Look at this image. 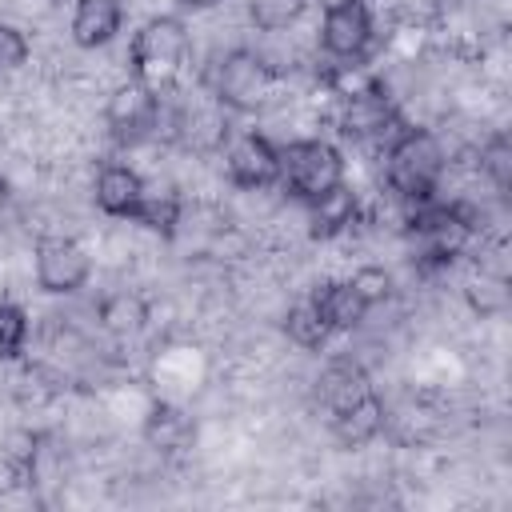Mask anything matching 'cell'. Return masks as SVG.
<instances>
[{"label": "cell", "mask_w": 512, "mask_h": 512, "mask_svg": "<svg viewBox=\"0 0 512 512\" xmlns=\"http://www.w3.org/2000/svg\"><path fill=\"white\" fill-rule=\"evenodd\" d=\"M408 240L416 244L420 268H448L456 256L468 252L472 236L480 232V212L468 200H428L408 212Z\"/></svg>", "instance_id": "6da1fadb"}, {"label": "cell", "mask_w": 512, "mask_h": 512, "mask_svg": "<svg viewBox=\"0 0 512 512\" xmlns=\"http://www.w3.org/2000/svg\"><path fill=\"white\" fill-rule=\"evenodd\" d=\"M444 164V144L432 128H400L384 152V180L408 208H416L436 200Z\"/></svg>", "instance_id": "7a4b0ae2"}, {"label": "cell", "mask_w": 512, "mask_h": 512, "mask_svg": "<svg viewBox=\"0 0 512 512\" xmlns=\"http://www.w3.org/2000/svg\"><path fill=\"white\" fill-rule=\"evenodd\" d=\"M188 56V24L180 16H152L136 28L128 44V68L156 92H168Z\"/></svg>", "instance_id": "3957f363"}, {"label": "cell", "mask_w": 512, "mask_h": 512, "mask_svg": "<svg viewBox=\"0 0 512 512\" xmlns=\"http://www.w3.org/2000/svg\"><path fill=\"white\" fill-rule=\"evenodd\" d=\"M276 80H280V72L268 56H260L256 48H232L220 56V64L212 72V96L224 112L252 116L268 104Z\"/></svg>", "instance_id": "277c9868"}, {"label": "cell", "mask_w": 512, "mask_h": 512, "mask_svg": "<svg viewBox=\"0 0 512 512\" xmlns=\"http://www.w3.org/2000/svg\"><path fill=\"white\" fill-rule=\"evenodd\" d=\"M344 180V156L328 140H292L280 148V188L308 204Z\"/></svg>", "instance_id": "5b68a950"}, {"label": "cell", "mask_w": 512, "mask_h": 512, "mask_svg": "<svg viewBox=\"0 0 512 512\" xmlns=\"http://www.w3.org/2000/svg\"><path fill=\"white\" fill-rule=\"evenodd\" d=\"M160 116H164V92L148 88L136 76H128L124 84H116L112 96H108V104H104L108 136L120 148H136V144L152 140L160 132Z\"/></svg>", "instance_id": "8992f818"}, {"label": "cell", "mask_w": 512, "mask_h": 512, "mask_svg": "<svg viewBox=\"0 0 512 512\" xmlns=\"http://www.w3.org/2000/svg\"><path fill=\"white\" fill-rule=\"evenodd\" d=\"M372 36H376V24H372L368 0H332L320 16V48L336 64L364 60L372 48Z\"/></svg>", "instance_id": "52a82bcc"}, {"label": "cell", "mask_w": 512, "mask_h": 512, "mask_svg": "<svg viewBox=\"0 0 512 512\" xmlns=\"http://www.w3.org/2000/svg\"><path fill=\"white\" fill-rule=\"evenodd\" d=\"M396 120H400L396 100H392V92H388V84H384L380 76H368L364 84H356L352 92L340 96V116H336V124H340V132H344L348 140L384 136V132L396 128Z\"/></svg>", "instance_id": "ba28073f"}, {"label": "cell", "mask_w": 512, "mask_h": 512, "mask_svg": "<svg viewBox=\"0 0 512 512\" xmlns=\"http://www.w3.org/2000/svg\"><path fill=\"white\" fill-rule=\"evenodd\" d=\"M92 256L72 236H40L36 240V284L48 296H72L88 284Z\"/></svg>", "instance_id": "9c48e42d"}, {"label": "cell", "mask_w": 512, "mask_h": 512, "mask_svg": "<svg viewBox=\"0 0 512 512\" xmlns=\"http://www.w3.org/2000/svg\"><path fill=\"white\" fill-rule=\"evenodd\" d=\"M224 172L244 192L276 188L280 184V144H272L264 132H240L224 152Z\"/></svg>", "instance_id": "30bf717a"}, {"label": "cell", "mask_w": 512, "mask_h": 512, "mask_svg": "<svg viewBox=\"0 0 512 512\" xmlns=\"http://www.w3.org/2000/svg\"><path fill=\"white\" fill-rule=\"evenodd\" d=\"M144 192H148L144 176L132 164H116V160L96 172V188H92L96 208L104 216H116V220H132L140 200H144Z\"/></svg>", "instance_id": "8fae6325"}, {"label": "cell", "mask_w": 512, "mask_h": 512, "mask_svg": "<svg viewBox=\"0 0 512 512\" xmlns=\"http://www.w3.org/2000/svg\"><path fill=\"white\" fill-rule=\"evenodd\" d=\"M304 212H308V236H312V240H336V236H344V232L356 224L360 200H356L352 184L340 180L336 188H328V192H320L316 200H308Z\"/></svg>", "instance_id": "7c38bea8"}, {"label": "cell", "mask_w": 512, "mask_h": 512, "mask_svg": "<svg viewBox=\"0 0 512 512\" xmlns=\"http://www.w3.org/2000/svg\"><path fill=\"white\" fill-rule=\"evenodd\" d=\"M140 436H144V444H148L152 452L176 456V452L192 448V440H196V420H192L184 408L160 400V404L148 408V416H144V424H140Z\"/></svg>", "instance_id": "4fadbf2b"}, {"label": "cell", "mask_w": 512, "mask_h": 512, "mask_svg": "<svg viewBox=\"0 0 512 512\" xmlns=\"http://www.w3.org/2000/svg\"><path fill=\"white\" fill-rule=\"evenodd\" d=\"M120 24H124V0H76V8H72V40H76V48L112 44Z\"/></svg>", "instance_id": "5bb4252c"}, {"label": "cell", "mask_w": 512, "mask_h": 512, "mask_svg": "<svg viewBox=\"0 0 512 512\" xmlns=\"http://www.w3.org/2000/svg\"><path fill=\"white\" fill-rule=\"evenodd\" d=\"M384 428V404L376 392H364L356 396L352 404L336 408L332 412V436L344 444V448H360V444H372Z\"/></svg>", "instance_id": "9a60e30c"}, {"label": "cell", "mask_w": 512, "mask_h": 512, "mask_svg": "<svg viewBox=\"0 0 512 512\" xmlns=\"http://www.w3.org/2000/svg\"><path fill=\"white\" fill-rule=\"evenodd\" d=\"M316 300V312L320 320L328 324V332H352L372 308L364 304V296L352 288V280H332V284H320L312 292Z\"/></svg>", "instance_id": "2e32d148"}, {"label": "cell", "mask_w": 512, "mask_h": 512, "mask_svg": "<svg viewBox=\"0 0 512 512\" xmlns=\"http://www.w3.org/2000/svg\"><path fill=\"white\" fill-rule=\"evenodd\" d=\"M364 392H372L368 372H364L360 364H352V360H332V364L324 368V376H320V400L328 404V412L352 404V400L364 396Z\"/></svg>", "instance_id": "e0dca14e"}, {"label": "cell", "mask_w": 512, "mask_h": 512, "mask_svg": "<svg viewBox=\"0 0 512 512\" xmlns=\"http://www.w3.org/2000/svg\"><path fill=\"white\" fill-rule=\"evenodd\" d=\"M180 220H184V204H180L176 192H144V200H140V208L132 216V224L156 232L160 240H176Z\"/></svg>", "instance_id": "ac0fdd59"}, {"label": "cell", "mask_w": 512, "mask_h": 512, "mask_svg": "<svg viewBox=\"0 0 512 512\" xmlns=\"http://www.w3.org/2000/svg\"><path fill=\"white\" fill-rule=\"evenodd\" d=\"M284 336L296 344V348H308V352H316V348H324L328 344V324L320 320V312H316V300L312 296H304V300H296L288 312H284Z\"/></svg>", "instance_id": "d6986e66"}, {"label": "cell", "mask_w": 512, "mask_h": 512, "mask_svg": "<svg viewBox=\"0 0 512 512\" xmlns=\"http://www.w3.org/2000/svg\"><path fill=\"white\" fill-rule=\"evenodd\" d=\"M480 168H484V176L492 180V188L504 196L508 184H512V140H508L504 132H492V136H488V144L480 148Z\"/></svg>", "instance_id": "ffe728a7"}, {"label": "cell", "mask_w": 512, "mask_h": 512, "mask_svg": "<svg viewBox=\"0 0 512 512\" xmlns=\"http://www.w3.org/2000/svg\"><path fill=\"white\" fill-rule=\"evenodd\" d=\"M28 332H32L28 312L20 304L0 300V360H20V352L28 344Z\"/></svg>", "instance_id": "44dd1931"}, {"label": "cell", "mask_w": 512, "mask_h": 512, "mask_svg": "<svg viewBox=\"0 0 512 512\" xmlns=\"http://www.w3.org/2000/svg\"><path fill=\"white\" fill-rule=\"evenodd\" d=\"M144 316H148V312H144V304H140L136 296H112V300L100 308V320H104L112 332H120V336H124V332H136V328L144 324Z\"/></svg>", "instance_id": "7402d4cb"}, {"label": "cell", "mask_w": 512, "mask_h": 512, "mask_svg": "<svg viewBox=\"0 0 512 512\" xmlns=\"http://www.w3.org/2000/svg\"><path fill=\"white\" fill-rule=\"evenodd\" d=\"M300 12H304V0H252V20H256V28H264V32L288 28Z\"/></svg>", "instance_id": "603a6c76"}, {"label": "cell", "mask_w": 512, "mask_h": 512, "mask_svg": "<svg viewBox=\"0 0 512 512\" xmlns=\"http://www.w3.org/2000/svg\"><path fill=\"white\" fill-rule=\"evenodd\" d=\"M348 280H352V288L364 296L368 308H376V304H384V300L392 296V276H388L380 264H364V268H356Z\"/></svg>", "instance_id": "cb8c5ba5"}, {"label": "cell", "mask_w": 512, "mask_h": 512, "mask_svg": "<svg viewBox=\"0 0 512 512\" xmlns=\"http://www.w3.org/2000/svg\"><path fill=\"white\" fill-rule=\"evenodd\" d=\"M28 64V36L16 24H0V76H12Z\"/></svg>", "instance_id": "d4e9b609"}, {"label": "cell", "mask_w": 512, "mask_h": 512, "mask_svg": "<svg viewBox=\"0 0 512 512\" xmlns=\"http://www.w3.org/2000/svg\"><path fill=\"white\" fill-rule=\"evenodd\" d=\"M220 0H180V8H192V12H204V8H216Z\"/></svg>", "instance_id": "484cf974"}, {"label": "cell", "mask_w": 512, "mask_h": 512, "mask_svg": "<svg viewBox=\"0 0 512 512\" xmlns=\"http://www.w3.org/2000/svg\"><path fill=\"white\" fill-rule=\"evenodd\" d=\"M8 200H12V184H8L4 176H0V212L8 208Z\"/></svg>", "instance_id": "4316f807"}]
</instances>
